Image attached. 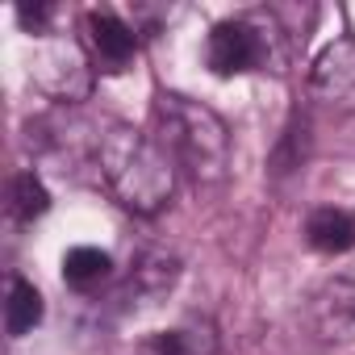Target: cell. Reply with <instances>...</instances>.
Masks as SVG:
<instances>
[{
	"label": "cell",
	"instance_id": "9",
	"mask_svg": "<svg viewBox=\"0 0 355 355\" xmlns=\"http://www.w3.org/2000/svg\"><path fill=\"white\" fill-rule=\"evenodd\" d=\"M42 313H46V305H42V293L26 280V276H9V301H5V330L13 334V338H21V334H30L38 322H42Z\"/></svg>",
	"mask_w": 355,
	"mask_h": 355
},
{
	"label": "cell",
	"instance_id": "13",
	"mask_svg": "<svg viewBox=\"0 0 355 355\" xmlns=\"http://www.w3.org/2000/svg\"><path fill=\"white\" fill-rule=\"evenodd\" d=\"M55 5H38V9H30V5H21L17 9V21L30 30V34H38V38H51V21H55Z\"/></svg>",
	"mask_w": 355,
	"mask_h": 355
},
{
	"label": "cell",
	"instance_id": "6",
	"mask_svg": "<svg viewBox=\"0 0 355 355\" xmlns=\"http://www.w3.org/2000/svg\"><path fill=\"white\" fill-rule=\"evenodd\" d=\"M309 88L326 101H343L355 92V38H334L309 67Z\"/></svg>",
	"mask_w": 355,
	"mask_h": 355
},
{
	"label": "cell",
	"instance_id": "2",
	"mask_svg": "<svg viewBox=\"0 0 355 355\" xmlns=\"http://www.w3.org/2000/svg\"><path fill=\"white\" fill-rule=\"evenodd\" d=\"M155 138L167 146L175 167H184L197 184H218L230 167V130L226 121L180 92H159L155 96Z\"/></svg>",
	"mask_w": 355,
	"mask_h": 355
},
{
	"label": "cell",
	"instance_id": "7",
	"mask_svg": "<svg viewBox=\"0 0 355 355\" xmlns=\"http://www.w3.org/2000/svg\"><path fill=\"white\" fill-rule=\"evenodd\" d=\"M142 355H218V330L205 318H189L171 330H159L142 343Z\"/></svg>",
	"mask_w": 355,
	"mask_h": 355
},
{
	"label": "cell",
	"instance_id": "8",
	"mask_svg": "<svg viewBox=\"0 0 355 355\" xmlns=\"http://www.w3.org/2000/svg\"><path fill=\"white\" fill-rule=\"evenodd\" d=\"M305 243L322 255H343L355 247V214L351 209H334L322 205L305 218Z\"/></svg>",
	"mask_w": 355,
	"mask_h": 355
},
{
	"label": "cell",
	"instance_id": "12",
	"mask_svg": "<svg viewBox=\"0 0 355 355\" xmlns=\"http://www.w3.org/2000/svg\"><path fill=\"white\" fill-rule=\"evenodd\" d=\"M175 272H180V263H175L171 255H163V251H146V255L138 259V268H134V280H138L142 288H150V293H163V288H171Z\"/></svg>",
	"mask_w": 355,
	"mask_h": 355
},
{
	"label": "cell",
	"instance_id": "1",
	"mask_svg": "<svg viewBox=\"0 0 355 355\" xmlns=\"http://www.w3.org/2000/svg\"><path fill=\"white\" fill-rule=\"evenodd\" d=\"M96 167L113 201L138 218H155L159 209H167L175 193V159L167 155V146L155 134L125 125V121L101 134Z\"/></svg>",
	"mask_w": 355,
	"mask_h": 355
},
{
	"label": "cell",
	"instance_id": "10",
	"mask_svg": "<svg viewBox=\"0 0 355 355\" xmlns=\"http://www.w3.org/2000/svg\"><path fill=\"white\" fill-rule=\"evenodd\" d=\"M109 272H113V259H109V251H101V247H71V251L63 255V280H67L76 293L101 288V284L109 280Z\"/></svg>",
	"mask_w": 355,
	"mask_h": 355
},
{
	"label": "cell",
	"instance_id": "11",
	"mask_svg": "<svg viewBox=\"0 0 355 355\" xmlns=\"http://www.w3.org/2000/svg\"><path fill=\"white\" fill-rule=\"evenodd\" d=\"M9 209H13V218L17 222H38L46 209H51V193H46V184L38 180L34 171H17L13 175V189H9Z\"/></svg>",
	"mask_w": 355,
	"mask_h": 355
},
{
	"label": "cell",
	"instance_id": "5",
	"mask_svg": "<svg viewBox=\"0 0 355 355\" xmlns=\"http://www.w3.org/2000/svg\"><path fill=\"white\" fill-rule=\"evenodd\" d=\"M80 34H84V51H88V59H92L96 71L117 76V71L134 67V59H138V34L117 13H101V9L84 13Z\"/></svg>",
	"mask_w": 355,
	"mask_h": 355
},
{
	"label": "cell",
	"instance_id": "4",
	"mask_svg": "<svg viewBox=\"0 0 355 355\" xmlns=\"http://www.w3.org/2000/svg\"><path fill=\"white\" fill-rule=\"evenodd\" d=\"M92 71L96 67L84 42H71V38H51L34 55V84L63 105H76L92 92Z\"/></svg>",
	"mask_w": 355,
	"mask_h": 355
},
{
	"label": "cell",
	"instance_id": "3",
	"mask_svg": "<svg viewBox=\"0 0 355 355\" xmlns=\"http://www.w3.org/2000/svg\"><path fill=\"white\" fill-rule=\"evenodd\" d=\"M276 59V38L259 17H230L209 30L205 63L214 76H247Z\"/></svg>",
	"mask_w": 355,
	"mask_h": 355
}]
</instances>
